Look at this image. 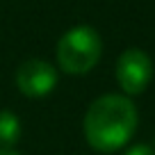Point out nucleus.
<instances>
[{
    "mask_svg": "<svg viewBox=\"0 0 155 155\" xmlns=\"http://www.w3.org/2000/svg\"><path fill=\"white\" fill-rule=\"evenodd\" d=\"M0 155H18V153L12 150V148H0Z\"/></svg>",
    "mask_w": 155,
    "mask_h": 155,
    "instance_id": "obj_7",
    "label": "nucleus"
},
{
    "mask_svg": "<svg viewBox=\"0 0 155 155\" xmlns=\"http://www.w3.org/2000/svg\"><path fill=\"white\" fill-rule=\"evenodd\" d=\"M153 78V62L139 48H130L116 59V80L128 96H137L148 87Z\"/></svg>",
    "mask_w": 155,
    "mask_h": 155,
    "instance_id": "obj_4",
    "label": "nucleus"
},
{
    "mask_svg": "<svg viewBox=\"0 0 155 155\" xmlns=\"http://www.w3.org/2000/svg\"><path fill=\"white\" fill-rule=\"evenodd\" d=\"M21 126L18 116L9 110H0V148H14L16 141L21 139Z\"/></svg>",
    "mask_w": 155,
    "mask_h": 155,
    "instance_id": "obj_5",
    "label": "nucleus"
},
{
    "mask_svg": "<svg viewBox=\"0 0 155 155\" xmlns=\"http://www.w3.org/2000/svg\"><path fill=\"white\" fill-rule=\"evenodd\" d=\"M123 155H155V150L146 144H137V146H130Z\"/></svg>",
    "mask_w": 155,
    "mask_h": 155,
    "instance_id": "obj_6",
    "label": "nucleus"
},
{
    "mask_svg": "<svg viewBox=\"0 0 155 155\" xmlns=\"http://www.w3.org/2000/svg\"><path fill=\"white\" fill-rule=\"evenodd\" d=\"M16 87L28 98H46L57 87V71L41 57L25 59L16 71Z\"/></svg>",
    "mask_w": 155,
    "mask_h": 155,
    "instance_id": "obj_3",
    "label": "nucleus"
},
{
    "mask_svg": "<svg viewBox=\"0 0 155 155\" xmlns=\"http://www.w3.org/2000/svg\"><path fill=\"white\" fill-rule=\"evenodd\" d=\"M137 107L128 96L107 94L89 105L84 114V137L98 153H114L135 135Z\"/></svg>",
    "mask_w": 155,
    "mask_h": 155,
    "instance_id": "obj_1",
    "label": "nucleus"
},
{
    "mask_svg": "<svg viewBox=\"0 0 155 155\" xmlns=\"http://www.w3.org/2000/svg\"><path fill=\"white\" fill-rule=\"evenodd\" d=\"M103 53V41L98 32L89 25H75L62 34L57 44L59 68L71 75H82L98 64Z\"/></svg>",
    "mask_w": 155,
    "mask_h": 155,
    "instance_id": "obj_2",
    "label": "nucleus"
}]
</instances>
